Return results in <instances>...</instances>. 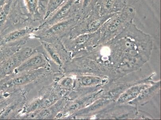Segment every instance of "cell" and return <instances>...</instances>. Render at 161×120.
Instances as JSON below:
<instances>
[{
  "mask_svg": "<svg viewBox=\"0 0 161 120\" xmlns=\"http://www.w3.org/2000/svg\"><path fill=\"white\" fill-rule=\"evenodd\" d=\"M153 83L147 79L133 85L119 96L115 101V102L117 104L122 105L131 101L136 98L143 90L150 87Z\"/></svg>",
  "mask_w": 161,
  "mask_h": 120,
  "instance_id": "cell-12",
  "label": "cell"
},
{
  "mask_svg": "<svg viewBox=\"0 0 161 120\" xmlns=\"http://www.w3.org/2000/svg\"><path fill=\"white\" fill-rule=\"evenodd\" d=\"M51 72V69L41 68L28 72L12 74L0 80V92L13 93L21 87L43 78Z\"/></svg>",
  "mask_w": 161,
  "mask_h": 120,
  "instance_id": "cell-3",
  "label": "cell"
},
{
  "mask_svg": "<svg viewBox=\"0 0 161 120\" xmlns=\"http://www.w3.org/2000/svg\"><path fill=\"white\" fill-rule=\"evenodd\" d=\"M40 42L43 49L49 55L50 57L52 60V61H53L54 63L58 67V68H61V70L63 69L64 65V63L60 56L52 44L49 42L43 41H40Z\"/></svg>",
  "mask_w": 161,
  "mask_h": 120,
  "instance_id": "cell-17",
  "label": "cell"
},
{
  "mask_svg": "<svg viewBox=\"0 0 161 120\" xmlns=\"http://www.w3.org/2000/svg\"><path fill=\"white\" fill-rule=\"evenodd\" d=\"M98 0H81L80 12V18H84L90 14L97 5Z\"/></svg>",
  "mask_w": 161,
  "mask_h": 120,
  "instance_id": "cell-20",
  "label": "cell"
},
{
  "mask_svg": "<svg viewBox=\"0 0 161 120\" xmlns=\"http://www.w3.org/2000/svg\"><path fill=\"white\" fill-rule=\"evenodd\" d=\"M80 18V16L78 15L63 20L44 30L34 32L30 36L32 35L40 41L47 42L57 39L62 40L68 36Z\"/></svg>",
  "mask_w": 161,
  "mask_h": 120,
  "instance_id": "cell-7",
  "label": "cell"
},
{
  "mask_svg": "<svg viewBox=\"0 0 161 120\" xmlns=\"http://www.w3.org/2000/svg\"><path fill=\"white\" fill-rule=\"evenodd\" d=\"M14 0H8L0 8V35L8 19Z\"/></svg>",
  "mask_w": 161,
  "mask_h": 120,
  "instance_id": "cell-18",
  "label": "cell"
},
{
  "mask_svg": "<svg viewBox=\"0 0 161 120\" xmlns=\"http://www.w3.org/2000/svg\"><path fill=\"white\" fill-rule=\"evenodd\" d=\"M105 76L86 74L79 75L75 77V82L74 90L81 91L85 89L88 92V89L92 91L96 90V88H99L106 83L108 79Z\"/></svg>",
  "mask_w": 161,
  "mask_h": 120,
  "instance_id": "cell-11",
  "label": "cell"
},
{
  "mask_svg": "<svg viewBox=\"0 0 161 120\" xmlns=\"http://www.w3.org/2000/svg\"><path fill=\"white\" fill-rule=\"evenodd\" d=\"M41 68L51 69L49 58L42 52H38L27 58L16 68L13 74L28 72Z\"/></svg>",
  "mask_w": 161,
  "mask_h": 120,
  "instance_id": "cell-10",
  "label": "cell"
},
{
  "mask_svg": "<svg viewBox=\"0 0 161 120\" xmlns=\"http://www.w3.org/2000/svg\"><path fill=\"white\" fill-rule=\"evenodd\" d=\"M39 12L43 22L67 0H39Z\"/></svg>",
  "mask_w": 161,
  "mask_h": 120,
  "instance_id": "cell-15",
  "label": "cell"
},
{
  "mask_svg": "<svg viewBox=\"0 0 161 120\" xmlns=\"http://www.w3.org/2000/svg\"><path fill=\"white\" fill-rule=\"evenodd\" d=\"M38 52L36 49L21 47L9 57L0 63V80L11 75L24 61Z\"/></svg>",
  "mask_w": 161,
  "mask_h": 120,
  "instance_id": "cell-8",
  "label": "cell"
},
{
  "mask_svg": "<svg viewBox=\"0 0 161 120\" xmlns=\"http://www.w3.org/2000/svg\"><path fill=\"white\" fill-rule=\"evenodd\" d=\"M55 82L63 90L67 92L71 91L74 88L75 77L70 75L64 76Z\"/></svg>",
  "mask_w": 161,
  "mask_h": 120,
  "instance_id": "cell-19",
  "label": "cell"
},
{
  "mask_svg": "<svg viewBox=\"0 0 161 120\" xmlns=\"http://www.w3.org/2000/svg\"><path fill=\"white\" fill-rule=\"evenodd\" d=\"M97 5L101 15H109L122 11L127 5V0H98Z\"/></svg>",
  "mask_w": 161,
  "mask_h": 120,
  "instance_id": "cell-13",
  "label": "cell"
},
{
  "mask_svg": "<svg viewBox=\"0 0 161 120\" xmlns=\"http://www.w3.org/2000/svg\"><path fill=\"white\" fill-rule=\"evenodd\" d=\"M99 38V29L94 33L80 35L74 39H69L66 38L62 42L66 49L71 53L73 58L92 50L98 45Z\"/></svg>",
  "mask_w": 161,
  "mask_h": 120,
  "instance_id": "cell-6",
  "label": "cell"
},
{
  "mask_svg": "<svg viewBox=\"0 0 161 120\" xmlns=\"http://www.w3.org/2000/svg\"><path fill=\"white\" fill-rule=\"evenodd\" d=\"M117 76L136 71L147 62L153 49L151 36L133 22L110 41Z\"/></svg>",
  "mask_w": 161,
  "mask_h": 120,
  "instance_id": "cell-1",
  "label": "cell"
},
{
  "mask_svg": "<svg viewBox=\"0 0 161 120\" xmlns=\"http://www.w3.org/2000/svg\"><path fill=\"white\" fill-rule=\"evenodd\" d=\"M12 93L8 92H0V102L9 97Z\"/></svg>",
  "mask_w": 161,
  "mask_h": 120,
  "instance_id": "cell-21",
  "label": "cell"
},
{
  "mask_svg": "<svg viewBox=\"0 0 161 120\" xmlns=\"http://www.w3.org/2000/svg\"><path fill=\"white\" fill-rule=\"evenodd\" d=\"M135 14V8L128 5L122 11L113 14L99 29L98 45L103 44L115 39L133 22Z\"/></svg>",
  "mask_w": 161,
  "mask_h": 120,
  "instance_id": "cell-2",
  "label": "cell"
},
{
  "mask_svg": "<svg viewBox=\"0 0 161 120\" xmlns=\"http://www.w3.org/2000/svg\"><path fill=\"white\" fill-rule=\"evenodd\" d=\"M160 81L154 83L143 90L135 99L129 102L132 105H142L147 103L158 92L160 88Z\"/></svg>",
  "mask_w": 161,
  "mask_h": 120,
  "instance_id": "cell-14",
  "label": "cell"
},
{
  "mask_svg": "<svg viewBox=\"0 0 161 120\" xmlns=\"http://www.w3.org/2000/svg\"><path fill=\"white\" fill-rule=\"evenodd\" d=\"M35 28L33 26L29 25L0 36V46H22L33 33Z\"/></svg>",
  "mask_w": 161,
  "mask_h": 120,
  "instance_id": "cell-9",
  "label": "cell"
},
{
  "mask_svg": "<svg viewBox=\"0 0 161 120\" xmlns=\"http://www.w3.org/2000/svg\"><path fill=\"white\" fill-rule=\"evenodd\" d=\"M113 14L101 15L98 6L97 5L88 15L80 18L66 38L69 39L80 35L94 33L99 30L105 22Z\"/></svg>",
  "mask_w": 161,
  "mask_h": 120,
  "instance_id": "cell-4",
  "label": "cell"
},
{
  "mask_svg": "<svg viewBox=\"0 0 161 120\" xmlns=\"http://www.w3.org/2000/svg\"><path fill=\"white\" fill-rule=\"evenodd\" d=\"M26 9L32 21H43L39 12V0H23Z\"/></svg>",
  "mask_w": 161,
  "mask_h": 120,
  "instance_id": "cell-16",
  "label": "cell"
},
{
  "mask_svg": "<svg viewBox=\"0 0 161 120\" xmlns=\"http://www.w3.org/2000/svg\"><path fill=\"white\" fill-rule=\"evenodd\" d=\"M81 0H67L47 19L35 27L33 33L47 28L56 23L80 16Z\"/></svg>",
  "mask_w": 161,
  "mask_h": 120,
  "instance_id": "cell-5",
  "label": "cell"
}]
</instances>
